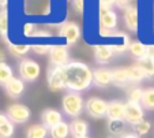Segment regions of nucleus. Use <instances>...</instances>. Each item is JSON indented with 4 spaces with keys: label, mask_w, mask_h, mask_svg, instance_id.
Wrapping results in <instances>:
<instances>
[{
    "label": "nucleus",
    "mask_w": 154,
    "mask_h": 138,
    "mask_svg": "<svg viewBox=\"0 0 154 138\" xmlns=\"http://www.w3.org/2000/svg\"><path fill=\"white\" fill-rule=\"evenodd\" d=\"M61 75L64 89L68 92L81 93L94 83L93 71L83 62H70L67 66L61 67Z\"/></svg>",
    "instance_id": "nucleus-1"
},
{
    "label": "nucleus",
    "mask_w": 154,
    "mask_h": 138,
    "mask_svg": "<svg viewBox=\"0 0 154 138\" xmlns=\"http://www.w3.org/2000/svg\"><path fill=\"white\" fill-rule=\"evenodd\" d=\"M85 103L81 93H76V92H67V93L63 96L61 99V108L63 112L67 116L76 119L79 118L85 111Z\"/></svg>",
    "instance_id": "nucleus-2"
},
{
    "label": "nucleus",
    "mask_w": 154,
    "mask_h": 138,
    "mask_svg": "<svg viewBox=\"0 0 154 138\" xmlns=\"http://www.w3.org/2000/svg\"><path fill=\"white\" fill-rule=\"evenodd\" d=\"M6 115L8 116V119L12 122L14 124H23L27 123L32 118V111L27 105L20 103H15L8 105L6 111Z\"/></svg>",
    "instance_id": "nucleus-3"
},
{
    "label": "nucleus",
    "mask_w": 154,
    "mask_h": 138,
    "mask_svg": "<svg viewBox=\"0 0 154 138\" xmlns=\"http://www.w3.org/2000/svg\"><path fill=\"white\" fill-rule=\"evenodd\" d=\"M85 111L93 119H102L106 116L108 101H105L101 97L93 96L90 99H87V101L85 103Z\"/></svg>",
    "instance_id": "nucleus-4"
},
{
    "label": "nucleus",
    "mask_w": 154,
    "mask_h": 138,
    "mask_svg": "<svg viewBox=\"0 0 154 138\" xmlns=\"http://www.w3.org/2000/svg\"><path fill=\"white\" fill-rule=\"evenodd\" d=\"M41 74V67L35 60L32 59H22L19 63V77L25 82H34L38 80Z\"/></svg>",
    "instance_id": "nucleus-5"
},
{
    "label": "nucleus",
    "mask_w": 154,
    "mask_h": 138,
    "mask_svg": "<svg viewBox=\"0 0 154 138\" xmlns=\"http://www.w3.org/2000/svg\"><path fill=\"white\" fill-rule=\"evenodd\" d=\"M123 119L125 121V123L131 124V126H135L139 122H142L145 119V109H143L142 104L127 101L124 105V116H123Z\"/></svg>",
    "instance_id": "nucleus-6"
},
{
    "label": "nucleus",
    "mask_w": 154,
    "mask_h": 138,
    "mask_svg": "<svg viewBox=\"0 0 154 138\" xmlns=\"http://www.w3.org/2000/svg\"><path fill=\"white\" fill-rule=\"evenodd\" d=\"M25 12L33 17H45L51 12L49 0H25Z\"/></svg>",
    "instance_id": "nucleus-7"
},
{
    "label": "nucleus",
    "mask_w": 154,
    "mask_h": 138,
    "mask_svg": "<svg viewBox=\"0 0 154 138\" xmlns=\"http://www.w3.org/2000/svg\"><path fill=\"white\" fill-rule=\"evenodd\" d=\"M98 24L100 29L115 30L117 26V14L112 8L98 6Z\"/></svg>",
    "instance_id": "nucleus-8"
},
{
    "label": "nucleus",
    "mask_w": 154,
    "mask_h": 138,
    "mask_svg": "<svg viewBox=\"0 0 154 138\" xmlns=\"http://www.w3.org/2000/svg\"><path fill=\"white\" fill-rule=\"evenodd\" d=\"M51 66L53 67H64L70 63V53L66 45H52L49 51Z\"/></svg>",
    "instance_id": "nucleus-9"
},
{
    "label": "nucleus",
    "mask_w": 154,
    "mask_h": 138,
    "mask_svg": "<svg viewBox=\"0 0 154 138\" xmlns=\"http://www.w3.org/2000/svg\"><path fill=\"white\" fill-rule=\"evenodd\" d=\"M81 27L75 24V22H66L59 30V36L66 40L68 45H74L79 41L81 38Z\"/></svg>",
    "instance_id": "nucleus-10"
},
{
    "label": "nucleus",
    "mask_w": 154,
    "mask_h": 138,
    "mask_svg": "<svg viewBox=\"0 0 154 138\" xmlns=\"http://www.w3.org/2000/svg\"><path fill=\"white\" fill-rule=\"evenodd\" d=\"M48 88L52 92L64 90V82H63V75H61V67H53L48 70Z\"/></svg>",
    "instance_id": "nucleus-11"
},
{
    "label": "nucleus",
    "mask_w": 154,
    "mask_h": 138,
    "mask_svg": "<svg viewBox=\"0 0 154 138\" xmlns=\"http://www.w3.org/2000/svg\"><path fill=\"white\" fill-rule=\"evenodd\" d=\"M41 121L47 129H52L60 122H63V114L55 108H47L41 112Z\"/></svg>",
    "instance_id": "nucleus-12"
},
{
    "label": "nucleus",
    "mask_w": 154,
    "mask_h": 138,
    "mask_svg": "<svg viewBox=\"0 0 154 138\" xmlns=\"http://www.w3.org/2000/svg\"><path fill=\"white\" fill-rule=\"evenodd\" d=\"M123 19L127 26L128 30L131 32H138V25H139V14H138V8L135 6H128L124 8V14H123Z\"/></svg>",
    "instance_id": "nucleus-13"
},
{
    "label": "nucleus",
    "mask_w": 154,
    "mask_h": 138,
    "mask_svg": "<svg viewBox=\"0 0 154 138\" xmlns=\"http://www.w3.org/2000/svg\"><path fill=\"white\" fill-rule=\"evenodd\" d=\"M115 51L112 45H96L94 47V59L98 64H106L112 60Z\"/></svg>",
    "instance_id": "nucleus-14"
},
{
    "label": "nucleus",
    "mask_w": 154,
    "mask_h": 138,
    "mask_svg": "<svg viewBox=\"0 0 154 138\" xmlns=\"http://www.w3.org/2000/svg\"><path fill=\"white\" fill-rule=\"evenodd\" d=\"M7 94H8L11 99H19L25 92V81H22L20 78L17 77H12L11 80L4 85Z\"/></svg>",
    "instance_id": "nucleus-15"
},
{
    "label": "nucleus",
    "mask_w": 154,
    "mask_h": 138,
    "mask_svg": "<svg viewBox=\"0 0 154 138\" xmlns=\"http://www.w3.org/2000/svg\"><path fill=\"white\" fill-rule=\"evenodd\" d=\"M70 133L72 138H85L89 134V123L83 119H72L70 123Z\"/></svg>",
    "instance_id": "nucleus-16"
},
{
    "label": "nucleus",
    "mask_w": 154,
    "mask_h": 138,
    "mask_svg": "<svg viewBox=\"0 0 154 138\" xmlns=\"http://www.w3.org/2000/svg\"><path fill=\"white\" fill-rule=\"evenodd\" d=\"M94 85L98 88H106L112 83V70L108 68H98L93 71Z\"/></svg>",
    "instance_id": "nucleus-17"
},
{
    "label": "nucleus",
    "mask_w": 154,
    "mask_h": 138,
    "mask_svg": "<svg viewBox=\"0 0 154 138\" xmlns=\"http://www.w3.org/2000/svg\"><path fill=\"white\" fill-rule=\"evenodd\" d=\"M112 83L117 88H125L130 85V77H128L127 67H116L112 70Z\"/></svg>",
    "instance_id": "nucleus-18"
},
{
    "label": "nucleus",
    "mask_w": 154,
    "mask_h": 138,
    "mask_svg": "<svg viewBox=\"0 0 154 138\" xmlns=\"http://www.w3.org/2000/svg\"><path fill=\"white\" fill-rule=\"evenodd\" d=\"M124 105L122 100H112L108 103V112L106 118L108 119H123L124 116Z\"/></svg>",
    "instance_id": "nucleus-19"
},
{
    "label": "nucleus",
    "mask_w": 154,
    "mask_h": 138,
    "mask_svg": "<svg viewBox=\"0 0 154 138\" xmlns=\"http://www.w3.org/2000/svg\"><path fill=\"white\" fill-rule=\"evenodd\" d=\"M15 133V124L6 114L0 112V138H11Z\"/></svg>",
    "instance_id": "nucleus-20"
},
{
    "label": "nucleus",
    "mask_w": 154,
    "mask_h": 138,
    "mask_svg": "<svg viewBox=\"0 0 154 138\" xmlns=\"http://www.w3.org/2000/svg\"><path fill=\"white\" fill-rule=\"evenodd\" d=\"M127 71H128V77H130V82L131 83H138V82H140V81H143V80L147 78L145 70H143L138 63L128 66Z\"/></svg>",
    "instance_id": "nucleus-21"
},
{
    "label": "nucleus",
    "mask_w": 154,
    "mask_h": 138,
    "mask_svg": "<svg viewBox=\"0 0 154 138\" xmlns=\"http://www.w3.org/2000/svg\"><path fill=\"white\" fill-rule=\"evenodd\" d=\"M48 133H49V129H47L42 123H34L27 127L26 138H47Z\"/></svg>",
    "instance_id": "nucleus-22"
},
{
    "label": "nucleus",
    "mask_w": 154,
    "mask_h": 138,
    "mask_svg": "<svg viewBox=\"0 0 154 138\" xmlns=\"http://www.w3.org/2000/svg\"><path fill=\"white\" fill-rule=\"evenodd\" d=\"M51 138H68L71 135L70 133V123L67 122H60L59 124H56L55 127L49 130Z\"/></svg>",
    "instance_id": "nucleus-23"
},
{
    "label": "nucleus",
    "mask_w": 154,
    "mask_h": 138,
    "mask_svg": "<svg viewBox=\"0 0 154 138\" xmlns=\"http://www.w3.org/2000/svg\"><path fill=\"white\" fill-rule=\"evenodd\" d=\"M125 123L124 119H108V131L112 135H123L125 133Z\"/></svg>",
    "instance_id": "nucleus-24"
},
{
    "label": "nucleus",
    "mask_w": 154,
    "mask_h": 138,
    "mask_svg": "<svg viewBox=\"0 0 154 138\" xmlns=\"http://www.w3.org/2000/svg\"><path fill=\"white\" fill-rule=\"evenodd\" d=\"M140 104H142L145 111H154V86L146 88L143 90V97Z\"/></svg>",
    "instance_id": "nucleus-25"
},
{
    "label": "nucleus",
    "mask_w": 154,
    "mask_h": 138,
    "mask_svg": "<svg viewBox=\"0 0 154 138\" xmlns=\"http://www.w3.org/2000/svg\"><path fill=\"white\" fill-rule=\"evenodd\" d=\"M128 51H130L131 55L138 60V59H140V58H143V56L147 55V45H145L140 41H134V42H131L130 44Z\"/></svg>",
    "instance_id": "nucleus-26"
},
{
    "label": "nucleus",
    "mask_w": 154,
    "mask_h": 138,
    "mask_svg": "<svg viewBox=\"0 0 154 138\" xmlns=\"http://www.w3.org/2000/svg\"><path fill=\"white\" fill-rule=\"evenodd\" d=\"M32 49V45L29 44H8V52L15 58H22Z\"/></svg>",
    "instance_id": "nucleus-27"
},
{
    "label": "nucleus",
    "mask_w": 154,
    "mask_h": 138,
    "mask_svg": "<svg viewBox=\"0 0 154 138\" xmlns=\"http://www.w3.org/2000/svg\"><path fill=\"white\" fill-rule=\"evenodd\" d=\"M143 90H145V89L139 88V86H137V85L128 88V90H127V101H130V103L140 104L142 103V97H143Z\"/></svg>",
    "instance_id": "nucleus-28"
},
{
    "label": "nucleus",
    "mask_w": 154,
    "mask_h": 138,
    "mask_svg": "<svg viewBox=\"0 0 154 138\" xmlns=\"http://www.w3.org/2000/svg\"><path fill=\"white\" fill-rule=\"evenodd\" d=\"M137 63L145 70L147 78H154V60L153 59H150L147 55H146V56H143V58L138 59Z\"/></svg>",
    "instance_id": "nucleus-29"
},
{
    "label": "nucleus",
    "mask_w": 154,
    "mask_h": 138,
    "mask_svg": "<svg viewBox=\"0 0 154 138\" xmlns=\"http://www.w3.org/2000/svg\"><path fill=\"white\" fill-rule=\"evenodd\" d=\"M12 77H14V73H12L11 66H8L6 62L0 63V85L4 86Z\"/></svg>",
    "instance_id": "nucleus-30"
},
{
    "label": "nucleus",
    "mask_w": 154,
    "mask_h": 138,
    "mask_svg": "<svg viewBox=\"0 0 154 138\" xmlns=\"http://www.w3.org/2000/svg\"><path fill=\"white\" fill-rule=\"evenodd\" d=\"M0 34L7 40L8 37V11L6 8L0 10Z\"/></svg>",
    "instance_id": "nucleus-31"
},
{
    "label": "nucleus",
    "mask_w": 154,
    "mask_h": 138,
    "mask_svg": "<svg viewBox=\"0 0 154 138\" xmlns=\"http://www.w3.org/2000/svg\"><path fill=\"white\" fill-rule=\"evenodd\" d=\"M132 129H134V133L137 135H139L140 138L145 137V135H147L149 133H150L151 130V123L149 121H146V119H143L142 122H139L138 124H135V126H132Z\"/></svg>",
    "instance_id": "nucleus-32"
},
{
    "label": "nucleus",
    "mask_w": 154,
    "mask_h": 138,
    "mask_svg": "<svg viewBox=\"0 0 154 138\" xmlns=\"http://www.w3.org/2000/svg\"><path fill=\"white\" fill-rule=\"evenodd\" d=\"M51 45H47V44H35V45H32V49L33 52L38 53V55H45V53H48L51 51Z\"/></svg>",
    "instance_id": "nucleus-33"
},
{
    "label": "nucleus",
    "mask_w": 154,
    "mask_h": 138,
    "mask_svg": "<svg viewBox=\"0 0 154 138\" xmlns=\"http://www.w3.org/2000/svg\"><path fill=\"white\" fill-rule=\"evenodd\" d=\"M72 10L78 15H83V12H85V0H72Z\"/></svg>",
    "instance_id": "nucleus-34"
},
{
    "label": "nucleus",
    "mask_w": 154,
    "mask_h": 138,
    "mask_svg": "<svg viewBox=\"0 0 154 138\" xmlns=\"http://www.w3.org/2000/svg\"><path fill=\"white\" fill-rule=\"evenodd\" d=\"M115 4H117V0H98V6H104L108 8H112Z\"/></svg>",
    "instance_id": "nucleus-35"
},
{
    "label": "nucleus",
    "mask_w": 154,
    "mask_h": 138,
    "mask_svg": "<svg viewBox=\"0 0 154 138\" xmlns=\"http://www.w3.org/2000/svg\"><path fill=\"white\" fill-rule=\"evenodd\" d=\"M131 2H132V0H117V4H116V6L124 10L125 7L131 6Z\"/></svg>",
    "instance_id": "nucleus-36"
},
{
    "label": "nucleus",
    "mask_w": 154,
    "mask_h": 138,
    "mask_svg": "<svg viewBox=\"0 0 154 138\" xmlns=\"http://www.w3.org/2000/svg\"><path fill=\"white\" fill-rule=\"evenodd\" d=\"M119 138H140V137L135 134L134 131H128V133H124L123 135H120Z\"/></svg>",
    "instance_id": "nucleus-37"
},
{
    "label": "nucleus",
    "mask_w": 154,
    "mask_h": 138,
    "mask_svg": "<svg viewBox=\"0 0 154 138\" xmlns=\"http://www.w3.org/2000/svg\"><path fill=\"white\" fill-rule=\"evenodd\" d=\"M147 56L154 60V44L147 45Z\"/></svg>",
    "instance_id": "nucleus-38"
},
{
    "label": "nucleus",
    "mask_w": 154,
    "mask_h": 138,
    "mask_svg": "<svg viewBox=\"0 0 154 138\" xmlns=\"http://www.w3.org/2000/svg\"><path fill=\"white\" fill-rule=\"evenodd\" d=\"M6 62V52L3 49H0V63H4Z\"/></svg>",
    "instance_id": "nucleus-39"
},
{
    "label": "nucleus",
    "mask_w": 154,
    "mask_h": 138,
    "mask_svg": "<svg viewBox=\"0 0 154 138\" xmlns=\"http://www.w3.org/2000/svg\"><path fill=\"white\" fill-rule=\"evenodd\" d=\"M7 3H8V0H0V7H6Z\"/></svg>",
    "instance_id": "nucleus-40"
},
{
    "label": "nucleus",
    "mask_w": 154,
    "mask_h": 138,
    "mask_svg": "<svg viewBox=\"0 0 154 138\" xmlns=\"http://www.w3.org/2000/svg\"><path fill=\"white\" fill-rule=\"evenodd\" d=\"M153 25H154V18H153Z\"/></svg>",
    "instance_id": "nucleus-41"
},
{
    "label": "nucleus",
    "mask_w": 154,
    "mask_h": 138,
    "mask_svg": "<svg viewBox=\"0 0 154 138\" xmlns=\"http://www.w3.org/2000/svg\"><path fill=\"white\" fill-rule=\"evenodd\" d=\"M153 10H154V3H153Z\"/></svg>",
    "instance_id": "nucleus-42"
},
{
    "label": "nucleus",
    "mask_w": 154,
    "mask_h": 138,
    "mask_svg": "<svg viewBox=\"0 0 154 138\" xmlns=\"http://www.w3.org/2000/svg\"><path fill=\"white\" fill-rule=\"evenodd\" d=\"M85 138H89V137H85Z\"/></svg>",
    "instance_id": "nucleus-43"
}]
</instances>
